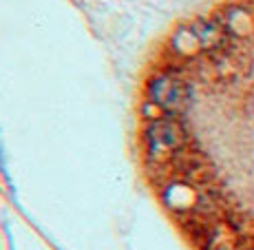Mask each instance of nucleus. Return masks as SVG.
<instances>
[{"mask_svg":"<svg viewBox=\"0 0 254 250\" xmlns=\"http://www.w3.org/2000/svg\"><path fill=\"white\" fill-rule=\"evenodd\" d=\"M190 146V135L186 126L175 117H157L150 120L144 129V151H146V166L159 164L170 160Z\"/></svg>","mask_w":254,"mask_h":250,"instance_id":"obj_1","label":"nucleus"},{"mask_svg":"<svg viewBox=\"0 0 254 250\" xmlns=\"http://www.w3.org/2000/svg\"><path fill=\"white\" fill-rule=\"evenodd\" d=\"M146 97L166 117H177L188 109L192 91H190V84L177 69H168V71H157L148 78Z\"/></svg>","mask_w":254,"mask_h":250,"instance_id":"obj_2","label":"nucleus"}]
</instances>
